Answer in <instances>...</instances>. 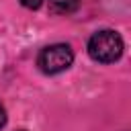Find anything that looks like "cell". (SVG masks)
I'll return each instance as SVG.
<instances>
[{"mask_svg": "<svg viewBox=\"0 0 131 131\" xmlns=\"http://www.w3.org/2000/svg\"><path fill=\"white\" fill-rule=\"evenodd\" d=\"M88 53L94 61H100V63H113L121 57L123 53V39L119 33L115 31H98L90 37L88 41Z\"/></svg>", "mask_w": 131, "mask_h": 131, "instance_id": "cell-1", "label": "cell"}, {"mask_svg": "<svg viewBox=\"0 0 131 131\" xmlns=\"http://www.w3.org/2000/svg\"><path fill=\"white\" fill-rule=\"evenodd\" d=\"M72 61H74V51L66 43H55V45L41 49L39 59H37L39 68L45 74H59V72L68 70L72 66Z\"/></svg>", "mask_w": 131, "mask_h": 131, "instance_id": "cell-2", "label": "cell"}, {"mask_svg": "<svg viewBox=\"0 0 131 131\" xmlns=\"http://www.w3.org/2000/svg\"><path fill=\"white\" fill-rule=\"evenodd\" d=\"M80 0H49V10L53 14H70L78 8Z\"/></svg>", "mask_w": 131, "mask_h": 131, "instance_id": "cell-3", "label": "cell"}, {"mask_svg": "<svg viewBox=\"0 0 131 131\" xmlns=\"http://www.w3.org/2000/svg\"><path fill=\"white\" fill-rule=\"evenodd\" d=\"M20 4L27 6V8H39L43 4V0H20Z\"/></svg>", "mask_w": 131, "mask_h": 131, "instance_id": "cell-4", "label": "cell"}, {"mask_svg": "<svg viewBox=\"0 0 131 131\" xmlns=\"http://www.w3.org/2000/svg\"><path fill=\"white\" fill-rule=\"evenodd\" d=\"M6 123V111H4V106L0 104V127Z\"/></svg>", "mask_w": 131, "mask_h": 131, "instance_id": "cell-5", "label": "cell"}]
</instances>
